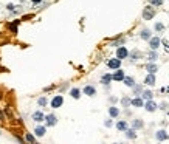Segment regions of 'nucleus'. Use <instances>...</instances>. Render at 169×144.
Wrapping results in <instances>:
<instances>
[{"instance_id": "obj_1", "label": "nucleus", "mask_w": 169, "mask_h": 144, "mask_svg": "<svg viewBox=\"0 0 169 144\" xmlns=\"http://www.w3.org/2000/svg\"><path fill=\"white\" fill-rule=\"evenodd\" d=\"M154 17H155V8H154L152 5L143 8V19L144 20H152Z\"/></svg>"}, {"instance_id": "obj_2", "label": "nucleus", "mask_w": 169, "mask_h": 144, "mask_svg": "<svg viewBox=\"0 0 169 144\" xmlns=\"http://www.w3.org/2000/svg\"><path fill=\"white\" fill-rule=\"evenodd\" d=\"M143 107L146 109V112H151V113H152V112H155L157 109H158V105H157V102L154 101V99H147V101L144 102Z\"/></svg>"}, {"instance_id": "obj_3", "label": "nucleus", "mask_w": 169, "mask_h": 144, "mask_svg": "<svg viewBox=\"0 0 169 144\" xmlns=\"http://www.w3.org/2000/svg\"><path fill=\"white\" fill-rule=\"evenodd\" d=\"M155 138H157V141H166V139L169 138V135H168V132L164 130V129H160V130L155 132Z\"/></svg>"}, {"instance_id": "obj_4", "label": "nucleus", "mask_w": 169, "mask_h": 144, "mask_svg": "<svg viewBox=\"0 0 169 144\" xmlns=\"http://www.w3.org/2000/svg\"><path fill=\"white\" fill-rule=\"evenodd\" d=\"M62 104H64V98L61 96V94H56V96L51 99V107L53 109H59Z\"/></svg>"}, {"instance_id": "obj_5", "label": "nucleus", "mask_w": 169, "mask_h": 144, "mask_svg": "<svg viewBox=\"0 0 169 144\" xmlns=\"http://www.w3.org/2000/svg\"><path fill=\"white\" fill-rule=\"evenodd\" d=\"M107 67L112 68V70H116V68H120V67H121V59L113 58V59L107 60Z\"/></svg>"}, {"instance_id": "obj_6", "label": "nucleus", "mask_w": 169, "mask_h": 144, "mask_svg": "<svg viewBox=\"0 0 169 144\" xmlns=\"http://www.w3.org/2000/svg\"><path fill=\"white\" fill-rule=\"evenodd\" d=\"M116 58L121 59V60L126 59V58H129V50H127L126 47H120V48L116 50Z\"/></svg>"}, {"instance_id": "obj_7", "label": "nucleus", "mask_w": 169, "mask_h": 144, "mask_svg": "<svg viewBox=\"0 0 169 144\" xmlns=\"http://www.w3.org/2000/svg\"><path fill=\"white\" fill-rule=\"evenodd\" d=\"M160 44H161V40H160V37H152L151 36V39H149V47H151V50H157V48L160 47Z\"/></svg>"}, {"instance_id": "obj_8", "label": "nucleus", "mask_w": 169, "mask_h": 144, "mask_svg": "<svg viewBox=\"0 0 169 144\" xmlns=\"http://www.w3.org/2000/svg\"><path fill=\"white\" fill-rule=\"evenodd\" d=\"M123 78H124V71L120 70V68H116V71L112 74V81H116V82H121Z\"/></svg>"}, {"instance_id": "obj_9", "label": "nucleus", "mask_w": 169, "mask_h": 144, "mask_svg": "<svg viewBox=\"0 0 169 144\" xmlns=\"http://www.w3.org/2000/svg\"><path fill=\"white\" fill-rule=\"evenodd\" d=\"M130 105H133V107H143L144 99L141 96H137V98H133V99H130Z\"/></svg>"}, {"instance_id": "obj_10", "label": "nucleus", "mask_w": 169, "mask_h": 144, "mask_svg": "<svg viewBox=\"0 0 169 144\" xmlns=\"http://www.w3.org/2000/svg\"><path fill=\"white\" fill-rule=\"evenodd\" d=\"M155 82H157V79H155V74L154 73H149L147 76H146V79H144V84L149 85V87L155 85Z\"/></svg>"}, {"instance_id": "obj_11", "label": "nucleus", "mask_w": 169, "mask_h": 144, "mask_svg": "<svg viewBox=\"0 0 169 144\" xmlns=\"http://www.w3.org/2000/svg\"><path fill=\"white\" fill-rule=\"evenodd\" d=\"M45 121H47V126L50 127H53V126H56V123H57V118H56V115H47L45 116Z\"/></svg>"}, {"instance_id": "obj_12", "label": "nucleus", "mask_w": 169, "mask_h": 144, "mask_svg": "<svg viewBox=\"0 0 169 144\" xmlns=\"http://www.w3.org/2000/svg\"><path fill=\"white\" fill-rule=\"evenodd\" d=\"M84 94H87V96H95V94H96V88H95L93 85H86L84 87Z\"/></svg>"}, {"instance_id": "obj_13", "label": "nucleus", "mask_w": 169, "mask_h": 144, "mask_svg": "<svg viewBox=\"0 0 169 144\" xmlns=\"http://www.w3.org/2000/svg\"><path fill=\"white\" fill-rule=\"evenodd\" d=\"M31 118H33V121H36V123H42V121L45 119V115H44L42 112L37 110V112H34V113H33Z\"/></svg>"}, {"instance_id": "obj_14", "label": "nucleus", "mask_w": 169, "mask_h": 144, "mask_svg": "<svg viewBox=\"0 0 169 144\" xmlns=\"http://www.w3.org/2000/svg\"><path fill=\"white\" fill-rule=\"evenodd\" d=\"M146 70H147V73H154V74H155L157 71H158V67H157L155 62H149V64H146Z\"/></svg>"}, {"instance_id": "obj_15", "label": "nucleus", "mask_w": 169, "mask_h": 144, "mask_svg": "<svg viewBox=\"0 0 169 144\" xmlns=\"http://www.w3.org/2000/svg\"><path fill=\"white\" fill-rule=\"evenodd\" d=\"M129 56L132 58V60H138V59L143 58V53H141L140 50H133V51H130V53H129Z\"/></svg>"}, {"instance_id": "obj_16", "label": "nucleus", "mask_w": 169, "mask_h": 144, "mask_svg": "<svg viewBox=\"0 0 169 144\" xmlns=\"http://www.w3.org/2000/svg\"><path fill=\"white\" fill-rule=\"evenodd\" d=\"M121 82H124V85H127V87H133V85H135V79H133L132 76H124Z\"/></svg>"}, {"instance_id": "obj_17", "label": "nucleus", "mask_w": 169, "mask_h": 144, "mask_svg": "<svg viewBox=\"0 0 169 144\" xmlns=\"http://www.w3.org/2000/svg\"><path fill=\"white\" fill-rule=\"evenodd\" d=\"M124 132H126V136H127L129 139H135V138H137V133H135L137 130H135L133 127H132V129H129V127H127Z\"/></svg>"}, {"instance_id": "obj_18", "label": "nucleus", "mask_w": 169, "mask_h": 144, "mask_svg": "<svg viewBox=\"0 0 169 144\" xmlns=\"http://www.w3.org/2000/svg\"><path fill=\"white\" fill-rule=\"evenodd\" d=\"M109 115H110V118H118V116H120V109L118 107H109Z\"/></svg>"}, {"instance_id": "obj_19", "label": "nucleus", "mask_w": 169, "mask_h": 144, "mask_svg": "<svg viewBox=\"0 0 169 144\" xmlns=\"http://www.w3.org/2000/svg\"><path fill=\"white\" fill-rule=\"evenodd\" d=\"M140 94H141V98H143L144 101H147V99H152V98H154V93L151 92V90H143V92H141Z\"/></svg>"}, {"instance_id": "obj_20", "label": "nucleus", "mask_w": 169, "mask_h": 144, "mask_svg": "<svg viewBox=\"0 0 169 144\" xmlns=\"http://www.w3.org/2000/svg\"><path fill=\"white\" fill-rule=\"evenodd\" d=\"M127 127H129L127 121H118V123H116V129H118L120 132H124Z\"/></svg>"}, {"instance_id": "obj_21", "label": "nucleus", "mask_w": 169, "mask_h": 144, "mask_svg": "<svg viewBox=\"0 0 169 144\" xmlns=\"http://www.w3.org/2000/svg\"><path fill=\"white\" fill-rule=\"evenodd\" d=\"M151 36H152V34H151V31H149L147 28H144L143 31L140 33V37H141L143 40H149V39H151Z\"/></svg>"}, {"instance_id": "obj_22", "label": "nucleus", "mask_w": 169, "mask_h": 144, "mask_svg": "<svg viewBox=\"0 0 169 144\" xmlns=\"http://www.w3.org/2000/svg\"><path fill=\"white\" fill-rule=\"evenodd\" d=\"M157 59H158L157 51L155 50H151V51H149V54H147V60H149V62H155Z\"/></svg>"}, {"instance_id": "obj_23", "label": "nucleus", "mask_w": 169, "mask_h": 144, "mask_svg": "<svg viewBox=\"0 0 169 144\" xmlns=\"http://www.w3.org/2000/svg\"><path fill=\"white\" fill-rule=\"evenodd\" d=\"M45 132H47V129H45L44 126H37L36 129H34V133H36V136H44Z\"/></svg>"}, {"instance_id": "obj_24", "label": "nucleus", "mask_w": 169, "mask_h": 144, "mask_svg": "<svg viewBox=\"0 0 169 144\" xmlns=\"http://www.w3.org/2000/svg\"><path fill=\"white\" fill-rule=\"evenodd\" d=\"M132 127L135 129V130H138V129H143L144 127V123L141 119H133L132 121Z\"/></svg>"}, {"instance_id": "obj_25", "label": "nucleus", "mask_w": 169, "mask_h": 144, "mask_svg": "<svg viewBox=\"0 0 169 144\" xmlns=\"http://www.w3.org/2000/svg\"><path fill=\"white\" fill-rule=\"evenodd\" d=\"M110 81H112V74H109V73L102 74V78H101V84L109 85V84H110Z\"/></svg>"}, {"instance_id": "obj_26", "label": "nucleus", "mask_w": 169, "mask_h": 144, "mask_svg": "<svg viewBox=\"0 0 169 144\" xmlns=\"http://www.w3.org/2000/svg\"><path fill=\"white\" fill-rule=\"evenodd\" d=\"M70 94H71V98H75V99H79L81 98V90L79 88H71Z\"/></svg>"}, {"instance_id": "obj_27", "label": "nucleus", "mask_w": 169, "mask_h": 144, "mask_svg": "<svg viewBox=\"0 0 169 144\" xmlns=\"http://www.w3.org/2000/svg\"><path fill=\"white\" fill-rule=\"evenodd\" d=\"M149 5H152V6H161L163 5V0H149Z\"/></svg>"}, {"instance_id": "obj_28", "label": "nucleus", "mask_w": 169, "mask_h": 144, "mask_svg": "<svg viewBox=\"0 0 169 144\" xmlns=\"http://www.w3.org/2000/svg\"><path fill=\"white\" fill-rule=\"evenodd\" d=\"M121 104L124 105V107H129V105H130V98L124 96V98H123V99H121Z\"/></svg>"}, {"instance_id": "obj_29", "label": "nucleus", "mask_w": 169, "mask_h": 144, "mask_svg": "<svg viewBox=\"0 0 169 144\" xmlns=\"http://www.w3.org/2000/svg\"><path fill=\"white\" fill-rule=\"evenodd\" d=\"M25 141L34 143V141H36V138H34V135H31V133H26V135H25Z\"/></svg>"}, {"instance_id": "obj_30", "label": "nucleus", "mask_w": 169, "mask_h": 144, "mask_svg": "<svg viewBox=\"0 0 169 144\" xmlns=\"http://www.w3.org/2000/svg\"><path fill=\"white\" fill-rule=\"evenodd\" d=\"M37 104H39L40 107H45V105H47V98H45V96L39 98V101H37Z\"/></svg>"}, {"instance_id": "obj_31", "label": "nucleus", "mask_w": 169, "mask_h": 144, "mask_svg": "<svg viewBox=\"0 0 169 144\" xmlns=\"http://www.w3.org/2000/svg\"><path fill=\"white\" fill-rule=\"evenodd\" d=\"M132 88H133V92H135V94H140L141 92H143V87L141 85H133Z\"/></svg>"}, {"instance_id": "obj_32", "label": "nucleus", "mask_w": 169, "mask_h": 144, "mask_svg": "<svg viewBox=\"0 0 169 144\" xmlns=\"http://www.w3.org/2000/svg\"><path fill=\"white\" fill-rule=\"evenodd\" d=\"M163 29H164V25L163 23H160V22H158V23H155V31H163Z\"/></svg>"}, {"instance_id": "obj_33", "label": "nucleus", "mask_w": 169, "mask_h": 144, "mask_svg": "<svg viewBox=\"0 0 169 144\" xmlns=\"http://www.w3.org/2000/svg\"><path fill=\"white\" fill-rule=\"evenodd\" d=\"M110 126H112V119H107L106 121V127H110Z\"/></svg>"}, {"instance_id": "obj_34", "label": "nucleus", "mask_w": 169, "mask_h": 144, "mask_svg": "<svg viewBox=\"0 0 169 144\" xmlns=\"http://www.w3.org/2000/svg\"><path fill=\"white\" fill-rule=\"evenodd\" d=\"M8 9L9 11H14V5H13V3H9V5H8Z\"/></svg>"}, {"instance_id": "obj_35", "label": "nucleus", "mask_w": 169, "mask_h": 144, "mask_svg": "<svg viewBox=\"0 0 169 144\" xmlns=\"http://www.w3.org/2000/svg\"><path fill=\"white\" fill-rule=\"evenodd\" d=\"M164 50H166V51H169V45H168V42L164 44Z\"/></svg>"}, {"instance_id": "obj_36", "label": "nucleus", "mask_w": 169, "mask_h": 144, "mask_svg": "<svg viewBox=\"0 0 169 144\" xmlns=\"http://www.w3.org/2000/svg\"><path fill=\"white\" fill-rule=\"evenodd\" d=\"M31 2H33V3H36V5H37V3H40L42 0H31Z\"/></svg>"}, {"instance_id": "obj_37", "label": "nucleus", "mask_w": 169, "mask_h": 144, "mask_svg": "<svg viewBox=\"0 0 169 144\" xmlns=\"http://www.w3.org/2000/svg\"><path fill=\"white\" fill-rule=\"evenodd\" d=\"M2 98H3V93H2V92H0V99H2Z\"/></svg>"}]
</instances>
